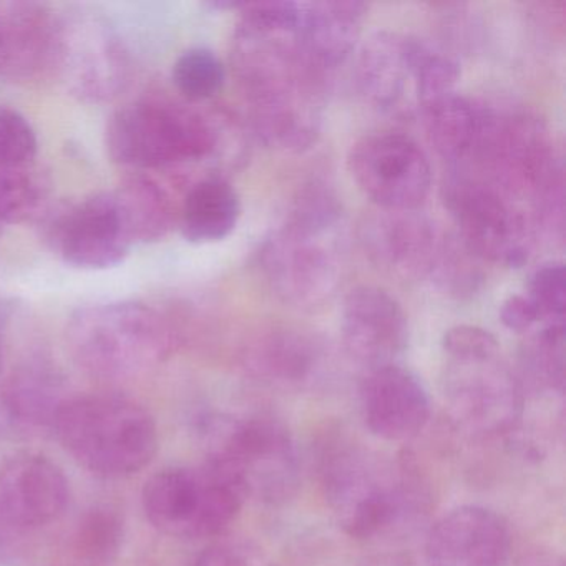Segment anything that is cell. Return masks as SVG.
I'll list each match as a JSON object with an SVG mask.
<instances>
[{
  "mask_svg": "<svg viewBox=\"0 0 566 566\" xmlns=\"http://www.w3.org/2000/svg\"><path fill=\"white\" fill-rule=\"evenodd\" d=\"M231 65L264 144L301 151L316 142L323 111V72L304 54L296 31L241 19Z\"/></svg>",
  "mask_w": 566,
  "mask_h": 566,
  "instance_id": "obj_1",
  "label": "cell"
},
{
  "mask_svg": "<svg viewBox=\"0 0 566 566\" xmlns=\"http://www.w3.org/2000/svg\"><path fill=\"white\" fill-rule=\"evenodd\" d=\"M317 472L327 506L350 538L373 542L409 532L427 513L429 492L413 465L343 433L324 440Z\"/></svg>",
  "mask_w": 566,
  "mask_h": 566,
  "instance_id": "obj_2",
  "label": "cell"
},
{
  "mask_svg": "<svg viewBox=\"0 0 566 566\" xmlns=\"http://www.w3.org/2000/svg\"><path fill=\"white\" fill-rule=\"evenodd\" d=\"M442 347L443 397L453 420L482 439L515 432L525 409V387L503 360L496 337L462 324L443 334Z\"/></svg>",
  "mask_w": 566,
  "mask_h": 566,
  "instance_id": "obj_3",
  "label": "cell"
},
{
  "mask_svg": "<svg viewBox=\"0 0 566 566\" xmlns=\"http://www.w3.org/2000/svg\"><path fill=\"white\" fill-rule=\"evenodd\" d=\"M208 463L217 467L244 499L280 506L294 499L301 463L287 427L268 413L211 417L205 423Z\"/></svg>",
  "mask_w": 566,
  "mask_h": 566,
  "instance_id": "obj_4",
  "label": "cell"
},
{
  "mask_svg": "<svg viewBox=\"0 0 566 566\" xmlns=\"http://www.w3.org/2000/svg\"><path fill=\"white\" fill-rule=\"evenodd\" d=\"M357 85L366 101L392 117L420 115L426 105L453 92L459 64L436 45L382 31L360 48Z\"/></svg>",
  "mask_w": 566,
  "mask_h": 566,
  "instance_id": "obj_5",
  "label": "cell"
},
{
  "mask_svg": "<svg viewBox=\"0 0 566 566\" xmlns=\"http://www.w3.org/2000/svg\"><path fill=\"white\" fill-rule=\"evenodd\" d=\"M62 446L92 472L125 476L144 469L157 452L150 413L124 397L65 400L54 420Z\"/></svg>",
  "mask_w": 566,
  "mask_h": 566,
  "instance_id": "obj_6",
  "label": "cell"
},
{
  "mask_svg": "<svg viewBox=\"0 0 566 566\" xmlns=\"http://www.w3.org/2000/svg\"><path fill=\"white\" fill-rule=\"evenodd\" d=\"M105 138L115 164L154 170L210 158L220 148L221 128L197 108L142 101L112 115Z\"/></svg>",
  "mask_w": 566,
  "mask_h": 566,
  "instance_id": "obj_7",
  "label": "cell"
},
{
  "mask_svg": "<svg viewBox=\"0 0 566 566\" xmlns=\"http://www.w3.org/2000/svg\"><path fill=\"white\" fill-rule=\"evenodd\" d=\"M75 359L102 377H130L160 363L171 346L164 317L140 303L78 310L69 323Z\"/></svg>",
  "mask_w": 566,
  "mask_h": 566,
  "instance_id": "obj_8",
  "label": "cell"
},
{
  "mask_svg": "<svg viewBox=\"0 0 566 566\" xmlns=\"http://www.w3.org/2000/svg\"><path fill=\"white\" fill-rule=\"evenodd\" d=\"M243 493L211 463L167 469L145 483L144 510L151 525L178 538L220 535L240 515Z\"/></svg>",
  "mask_w": 566,
  "mask_h": 566,
  "instance_id": "obj_9",
  "label": "cell"
},
{
  "mask_svg": "<svg viewBox=\"0 0 566 566\" xmlns=\"http://www.w3.org/2000/svg\"><path fill=\"white\" fill-rule=\"evenodd\" d=\"M443 200L460 230V241L479 260L518 268L532 250V224L515 201L472 175H455Z\"/></svg>",
  "mask_w": 566,
  "mask_h": 566,
  "instance_id": "obj_10",
  "label": "cell"
},
{
  "mask_svg": "<svg viewBox=\"0 0 566 566\" xmlns=\"http://www.w3.org/2000/svg\"><path fill=\"white\" fill-rule=\"evenodd\" d=\"M359 190L384 211H416L429 197L432 167L416 140L396 132L360 138L349 154Z\"/></svg>",
  "mask_w": 566,
  "mask_h": 566,
  "instance_id": "obj_11",
  "label": "cell"
},
{
  "mask_svg": "<svg viewBox=\"0 0 566 566\" xmlns=\"http://www.w3.org/2000/svg\"><path fill=\"white\" fill-rule=\"evenodd\" d=\"M54 71L72 95L102 104L117 98L130 78V61L107 22L92 15L59 19Z\"/></svg>",
  "mask_w": 566,
  "mask_h": 566,
  "instance_id": "obj_12",
  "label": "cell"
},
{
  "mask_svg": "<svg viewBox=\"0 0 566 566\" xmlns=\"http://www.w3.org/2000/svg\"><path fill=\"white\" fill-rule=\"evenodd\" d=\"M319 238L284 227L261 244V274L271 291L291 306L314 310L336 291L339 268Z\"/></svg>",
  "mask_w": 566,
  "mask_h": 566,
  "instance_id": "obj_13",
  "label": "cell"
},
{
  "mask_svg": "<svg viewBox=\"0 0 566 566\" xmlns=\"http://www.w3.org/2000/svg\"><path fill=\"white\" fill-rule=\"evenodd\" d=\"M48 237L65 263L82 270L120 266L132 250L111 191L62 210L49 223Z\"/></svg>",
  "mask_w": 566,
  "mask_h": 566,
  "instance_id": "obj_14",
  "label": "cell"
},
{
  "mask_svg": "<svg viewBox=\"0 0 566 566\" xmlns=\"http://www.w3.org/2000/svg\"><path fill=\"white\" fill-rule=\"evenodd\" d=\"M359 403L364 426L384 442H409L430 420L426 387L397 364L367 370L360 382Z\"/></svg>",
  "mask_w": 566,
  "mask_h": 566,
  "instance_id": "obj_15",
  "label": "cell"
},
{
  "mask_svg": "<svg viewBox=\"0 0 566 566\" xmlns=\"http://www.w3.org/2000/svg\"><path fill=\"white\" fill-rule=\"evenodd\" d=\"M512 535L505 520L480 505L450 510L427 533L429 566H505Z\"/></svg>",
  "mask_w": 566,
  "mask_h": 566,
  "instance_id": "obj_16",
  "label": "cell"
},
{
  "mask_svg": "<svg viewBox=\"0 0 566 566\" xmlns=\"http://www.w3.org/2000/svg\"><path fill=\"white\" fill-rule=\"evenodd\" d=\"M347 354L367 367L396 364L409 344V323L400 304L376 286L354 287L343 304Z\"/></svg>",
  "mask_w": 566,
  "mask_h": 566,
  "instance_id": "obj_17",
  "label": "cell"
},
{
  "mask_svg": "<svg viewBox=\"0 0 566 566\" xmlns=\"http://www.w3.org/2000/svg\"><path fill=\"white\" fill-rule=\"evenodd\" d=\"M67 503V479L45 457L19 453L0 467V515L15 528L48 525Z\"/></svg>",
  "mask_w": 566,
  "mask_h": 566,
  "instance_id": "obj_18",
  "label": "cell"
},
{
  "mask_svg": "<svg viewBox=\"0 0 566 566\" xmlns=\"http://www.w3.org/2000/svg\"><path fill=\"white\" fill-rule=\"evenodd\" d=\"M447 237L413 211H384L366 224L369 253L400 276L432 277Z\"/></svg>",
  "mask_w": 566,
  "mask_h": 566,
  "instance_id": "obj_19",
  "label": "cell"
},
{
  "mask_svg": "<svg viewBox=\"0 0 566 566\" xmlns=\"http://www.w3.org/2000/svg\"><path fill=\"white\" fill-rule=\"evenodd\" d=\"M59 19L35 2H0V77L54 71Z\"/></svg>",
  "mask_w": 566,
  "mask_h": 566,
  "instance_id": "obj_20",
  "label": "cell"
},
{
  "mask_svg": "<svg viewBox=\"0 0 566 566\" xmlns=\"http://www.w3.org/2000/svg\"><path fill=\"white\" fill-rule=\"evenodd\" d=\"M367 6L353 0L300 4L296 38L304 54L321 72L347 61L363 34Z\"/></svg>",
  "mask_w": 566,
  "mask_h": 566,
  "instance_id": "obj_21",
  "label": "cell"
},
{
  "mask_svg": "<svg viewBox=\"0 0 566 566\" xmlns=\"http://www.w3.org/2000/svg\"><path fill=\"white\" fill-rule=\"evenodd\" d=\"M254 377L284 387L310 382L321 367V347L297 331H271L254 339L247 353Z\"/></svg>",
  "mask_w": 566,
  "mask_h": 566,
  "instance_id": "obj_22",
  "label": "cell"
},
{
  "mask_svg": "<svg viewBox=\"0 0 566 566\" xmlns=\"http://www.w3.org/2000/svg\"><path fill=\"white\" fill-rule=\"evenodd\" d=\"M241 205L234 188L220 177L195 184L181 208V233L190 243H217L233 233Z\"/></svg>",
  "mask_w": 566,
  "mask_h": 566,
  "instance_id": "obj_23",
  "label": "cell"
},
{
  "mask_svg": "<svg viewBox=\"0 0 566 566\" xmlns=\"http://www.w3.org/2000/svg\"><path fill=\"white\" fill-rule=\"evenodd\" d=\"M111 197L132 247L160 241L174 227L170 195L151 178H128Z\"/></svg>",
  "mask_w": 566,
  "mask_h": 566,
  "instance_id": "obj_24",
  "label": "cell"
},
{
  "mask_svg": "<svg viewBox=\"0 0 566 566\" xmlns=\"http://www.w3.org/2000/svg\"><path fill=\"white\" fill-rule=\"evenodd\" d=\"M430 144L449 161L470 160L482 127V105L450 92L420 112Z\"/></svg>",
  "mask_w": 566,
  "mask_h": 566,
  "instance_id": "obj_25",
  "label": "cell"
},
{
  "mask_svg": "<svg viewBox=\"0 0 566 566\" xmlns=\"http://www.w3.org/2000/svg\"><path fill=\"white\" fill-rule=\"evenodd\" d=\"M64 402L57 376L42 366L22 367L0 390V410L24 426H54Z\"/></svg>",
  "mask_w": 566,
  "mask_h": 566,
  "instance_id": "obj_26",
  "label": "cell"
},
{
  "mask_svg": "<svg viewBox=\"0 0 566 566\" xmlns=\"http://www.w3.org/2000/svg\"><path fill=\"white\" fill-rule=\"evenodd\" d=\"M523 379L535 390L556 392L565 389V323L545 324L530 337L522 353Z\"/></svg>",
  "mask_w": 566,
  "mask_h": 566,
  "instance_id": "obj_27",
  "label": "cell"
},
{
  "mask_svg": "<svg viewBox=\"0 0 566 566\" xmlns=\"http://www.w3.org/2000/svg\"><path fill=\"white\" fill-rule=\"evenodd\" d=\"M224 78L227 72L223 62L208 49H190L175 62V85L191 102L213 98L223 88Z\"/></svg>",
  "mask_w": 566,
  "mask_h": 566,
  "instance_id": "obj_28",
  "label": "cell"
},
{
  "mask_svg": "<svg viewBox=\"0 0 566 566\" xmlns=\"http://www.w3.org/2000/svg\"><path fill=\"white\" fill-rule=\"evenodd\" d=\"M44 188L29 168L0 171V223L21 224L38 217Z\"/></svg>",
  "mask_w": 566,
  "mask_h": 566,
  "instance_id": "obj_29",
  "label": "cell"
},
{
  "mask_svg": "<svg viewBox=\"0 0 566 566\" xmlns=\"http://www.w3.org/2000/svg\"><path fill=\"white\" fill-rule=\"evenodd\" d=\"M38 147L31 122L18 111L0 107V171L31 167Z\"/></svg>",
  "mask_w": 566,
  "mask_h": 566,
  "instance_id": "obj_30",
  "label": "cell"
},
{
  "mask_svg": "<svg viewBox=\"0 0 566 566\" xmlns=\"http://www.w3.org/2000/svg\"><path fill=\"white\" fill-rule=\"evenodd\" d=\"M339 217L340 207L337 198L326 190L324 185H311L306 190L301 191L284 227L321 237L324 231L337 223Z\"/></svg>",
  "mask_w": 566,
  "mask_h": 566,
  "instance_id": "obj_31",
  "label": "cell"
},
{
  "mask_svg": "<svg viewBox=\"0 0 566 566\" xmlns=\"http://www.w3.org/2000/svg\"><path fill=\"white\" fill-rule=\"evenodd\" d=\"M526 296L545 324L565 323V266L562 263H549L538 268L530 280Z\"/></svg>",
  "mask_w": 566,
  "mask_h": 566,
  "instance_id": "obj_32",
  "label": "cell"
},
{
  "mask_svg": "<svg viewBox=\"0 0 566 566\" xmlns=\"http://www.w3.org/2000/svg\"><path fill=\"white\" fill-rule=\"evenodd\" d=\"M195 566H274V563L250 543H218L203 549Z\"/></svg>",
  "mask_w": 566,
  "mask_h": 566,
  "instance_id": "obj_33",
  "label": "cell"
},
{
  "mask_svg": "<svg viewBox=\"0 0 566 566\" xmlns=\"http://www.w3.org/2000/svg\"><path fill=\"white\" fill-rule=\"evenodd\" d=\"M500 321L512 333H526L542 319L528 296L512 294L500 307Z\"/></svg>",
  "mask_w": 566,
  "mask_h": 566,
  "instance_id": "obj_34",
  "label": "cell"
},
{
  "mask_svg": "<svg viewBox=\"0 0 566 566\" xmlns=\"http://www.w3.org/2000/svg\"><path fill=\"white\" fill-rule=\"evenodd\" d=\"M363 566H412V563L407 562L406 558H400V556H379V558L370 559Z\"/></svg>",
  "mask_w": 566,
  "mask_h": 566,
  "instance_id": "obj_35",
  "label": "cell"
},
{
  "mask_svg": "<svg viewBox=\"0 0 566 566\" xmlns=\"http://www.w3.org/2000/svg\"><path fill=\"white\" fill-rule=\"evenodd\" d=\"M525 566H565L563 565L562 558L556 555H539L535 558L530 559Z\"/></svg>",
  "mask_w": 566,
  "mask_h": 566,
  "instance_id": "obj_36",
  "label": "cell"
},
{
  "mask_svg": "<svg viewBox=\"0 0 566 566\" xmlns=\"http://www.w3.org/2000/svg\"><path fill=\"white\" fill-rule=\"evenodd\" d=\"M8 317V304L0 303V377H2V360H4V356H2V331H4V324ZM0 390H2V379H0Z\"/></svg>",
  "mask_w": 566,
  "mask_h": 566,
  "instance_id": "obj_37",
  "label": "cell"
},
{
  "mask_svg": "<svg viewBox=\"0 0 566 566\" xmlns=\"http://www.w3.org/2000/svg\"><path fill=\"white\" fill-rule=\"evenodd\" d=\"M2 231H4V227H2V223H0V234H2Z\"/></svg>",
  "mask_w": 566,
  "mask_h": 566,
  "instance_id": "obj_38",
  "label": "cell"
}]
</instances>
